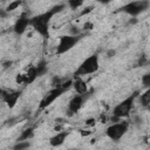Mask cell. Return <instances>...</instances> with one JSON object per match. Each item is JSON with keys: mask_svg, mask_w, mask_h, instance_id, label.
I'll return each instance as SVG.
<instances>
[{"mask_svg": "<svg viewBox=\"0 0 150 150\" xmlns=\"http://www.w3.org/2000/svg\"><path fill=\"white\" fill-rule=\"evenodd\" d=\"M53 15H54V13L49 9L45 13H41L39 15L30 18V26L45 39L49 38V22H50Z\"/></svg>", "mask_w": 150, "mask_h": 150, "instance_id": "obj_1", "label": "cell"}, {"mask_svg": "<svg viewBox=\"0 0 150 150\" xmlns=\"http://www.w3.org/2000/svg\"><path fill=\"white\" fill-rule=\"evenodd\" d=\"M100 68V60H98V55L97 54H93L90 56H88L87 59H84L82 61V63L79 66V68L75 71V76L81 77L84 75H89V74H94Z\"/></svg>", "mask_w": 150, "mask_h": 150, "instance_id": "obj_2", "label": "cell"}, {"mask_svg": "<svg viewBox=\"0 0 150 150\" xmlns=\"http://www.w3.org/2000/svg\"><path fill=\"white\" fill-rule=\"evenodd\" d=\"M135 94L124 98L122 102H120L117 105H115V108L112 109V116L115 118H123V117H127L130 111H131V108H132V104H134V101H135Z\"/></svg>", "mask_w": 150, "mask_h": 150, "instance_id": "obj_3", "label": "cell"}, {"mask_svg": "<svg viewBox=\"0 0 150 150\" xmlns=\"http://www.w3.org/2000/svg\"><path fill=\"white\" fill-rule=\"evenodd\" d=\"M128 131V123L127 122H118V123H112L110 124L105 134L107 136L114 141V142H118Z\"/></svg>", "mask_w": 150, "mask_h": 150, "instance_id": "obj_4", "label": "cell"}, {"mask_svg": "<svg viewBox=\"0 0 150 150\" xmlns=\"http://www.w3.org/2000/svg\"><path fill=\"white\" fill-rule=\"evenodd\" d=\"M80 41V35H63L60 38L59 43L56 46V53L57 54H64L69 52L75 45Z\"/></svg>", "mask_w": 150, "mask_h": 150, "instance_id": "obj_5", "label": "cell"}, {"mask_svg": "<svg viewBox=\"0 0 150 150\" xmlns=\"http://www.w3.org/2000/svg\"><path fill=\"white\" fill-rule=\"evenodd\" d=\"M150 6V2L149 1H144V0H141V1H132V2H128L127 5H124L121 9L131 15V16H136L138 14H141L142 12H144L145 9H148V7Z\"/></svg>", "mask_w": 150, "mask_h": 150, "instance_id": "obj_6", "label": "cell"}, {"mask_svg": "<svg viewBox=\"0 0 150 150\" xmlns=\"http://www.w3.org/2000/svg\"><path fill=\"white\" fill-rule=\"evenodd\" d=\"M63 91H64V89H63L62 87H56V88L52 89V90L41 100V102H40V109H45V108H47L48 105H50L57 97H60V96L62 95Z\"/></svg>", "mask_w": 150, "mask_h": 150, "instance_id": "obj_7", "label": "cell"}, {"mask_svg": "<svg viewBox=\"0 0 150 150\" xmlns=\"http://www.w3.org/2000/svg\"><path fill=\"white\" fill-rule=\"evenodd\" d=\"M29 25H30V19L28 18V15H27L26 13H22V14L19 16V19L15 21L13 29H14V32H15L18 35H21V34H23V33L26 32V29H27V27H28Z\"/></svg>", "mask_w": 150, "mask_h": 150, "instance_id": "obj_8", "label": "cell"}, {"mask_svg": "<svg viewBox=\"0 0 150 150\" xmlns=\"http://www.w3.org/2000/svg\"><path fill=\"white\" fill-rule=\"evenodd\" d=\"M36 77H39V76H38V70H36V67L33 66V67H30L25 74L20 75V77L18 76L16 81H18V82H22V83H25V84H29V83L34 82Z\"/></svg>", "mask_w": 150, "mask_h": 150, "instance_id": "obj_9", "label": "cell"}, {"mask_svg": "<svg viewBox=\"0 0 150 150\" xmlns=\"http://www.w3.org/2000/svg\"><path fill=\"white\" fill-rule=\"evenodd\" d=\"M82 105H83V96L82 95H75L68 104V110L71 114H75L82 108Z\"/></svg>", "mask_w": 150, "mask_h": 150, "instance_id": "obj_10", "label": "cell"}, {"mask_svg": "<svg viewBox=\"0 0 150 150\" xmlns=\"http://www.w3.org/2000/svg\"><path fill=\"white\" fill-rule=\"evenodd\" d=\"M67 136H68V132L67 131H60V132L55 134L53 137L49 138V144L52 146H55V148L56 146H60V145H62L64 143Z\"/></svg>", "mask_w": 150, "mask_h": 150, "instance_id": "obj_11", "label": "cell"}, {"mask_svg": "<svg viewBox=\"0 0 150 150\" xmlns=\"http://www.w3.org/2000/svg\"><path fill=\"white\" fill-rule=\"evenodd\" d=\"M20 97V93L19 91H8L7 94H2V100L5 101V103H7V105L9 108H13L18 101V98Z\"/></svg>", "mask_w": 150, "mask_h": 150, "instance_id": "obj_12", "label": "cell"}, {"mask_svg": "<svg viewBox=\"0 0 150 150\" xmlns=\"http://www.w3.org/2000/svg\"><path fill=\"white\" fill-rule=\"evenodd\" d=\"M73 86H74V88H75V90L77 91L79 95H83V94H86L87 90H88L86 82H84L82 79H80V77H79L77 80H75V82L73 83Z\"/></svg>", "mask_w": 150, "mask_h": 150, "instance_id": "obj_13", "label": "cell"}, {"mask_svg": "<svg viewBox=\"0 0 150 150\" xmlns=\"http://www.w3.org/2000/svg\"><path fill=\"white\" fill-rule=\"evenodd\" d=\"M33 135H34V129H33V128H27V129H25V130L21 132V135L18 137V141H16V142L29 141V139L33 137Z\"/></svg>", "mask_w": 150, "mask_h": 150, "instance_id": "obj_14", "label": "cell"}, {"mask_svg": "<svg viewBox=\"0 0 150 150\" xmlns=\"http://www.w3.org/2000/svg\"><path fill=\"white\" fill-rule=\"evenodd\" d=\"M139 102L143 107L150 105V88H148L141 96H139Z\"/></svg>", "mask_w": 150, "mask_h": 150, "instance_id": "obj_15", "label": "cell"}, {"mask_svg": "<svg viewBox=\"0 0 150 150\" xmlns=\"http://www.w3.org/2000/svg\"><path fill=\"white\" fill-rule=\"evenodd\" d=\"M36 70H38V76H42V75H45L47 71H48V68H47V62L45 61V60H42V61H40L36 66Z\"/></svg>", "mask_w": 150, "mask_h": 150, "instance_id": "obj_16", "label": "cell"}, {"mask_svg": "<svg viewBox=\"0 0 150 150\" xmlns=\"http://www.w3.org/2000/svg\"><path fill=\"white\" fill-rule=\"evenodd\" d=\"M30 146V143L28 141L25 142H16L13 146V150H27Z\"/></svg>", "mask_w": 150, "mask_h": 150, "instance_id": "obj_17", "label": "cell"}, {"mask_svg": "<svg viewBox=\"0 0 150 150\" xmlns=\"http://www.w3.org/2000/svg\"><path fill=\"white\" fill-rule=\"evenodd\" d=\"M68 5H69V7L71 9H76V8H79V7H81L83 5V1H81V0H69Z\"/></svg>", "mask_w": 150, "mask_h": 150, "instance_id": "obj_18", "label": "cell"}, {"mask_svg": "<svg viewBox=\"0 0 150 150\" xmlns=\"http://www.w3.org/2000/svg\"><path fill=\"white\" fill-rule=\"evenodd\" d=\"M142 84L148 89L150 88V73H146L142 76Z\"/></svg>", "mask_w": 150, "mask_h": 150, "instance_id": "obj_19", "label": "cell"}, {"mask_svg": "<svg viewBox=\"0 0 150 150\" xmlns=\"http://www.w3.org/2000/svg\"><path fill=\"white\" fill-rule=\"evenodd\" d=\"M21 5V1H13V2H11L8 6H7V8H6V11L7 12H11V11H14V9H16L19 6Z\"/></svg>", "mask_w": 150, "mask_h": 150, "instance_id": "obj_20", "label": "cell"}, {"mask_svg": "<svg viewBox=\"0 0 150 150\" xmlns=\"http://www.w3.org/2000/svg\"><path fill=\"white\" fill-rule=\"evenodd\" d=\"M63 8H64V5H63V4H60V5H56V6H54V7H53L50 11H52V12L55 14V13H59V12H61Z\"/></svg>", "mask_w": 150, "mask_h": 150, "instance_id": "obj_21", "label": "cell"}, {"mask_svg": "<svg viewBox=\"0 0 150 150\" xmlns=\"http://www.w3.org/2000/svg\"><path fill=\"white\" fill-rule=\"evenodd\" d=\"M115 53H116V52H115L114 49H110V50L107 52V56H108V57H112V56L115 55Z\"/></svg>", "mask_w": 150, "mask_h": 150, "instance_id": "obj_22", "label": "cell"}, {"mask_svg": "<svg viewBox=\"0 0 150 150\" xmlns=\"http://www.w3.org/2000/svg\"><path fill=\"white\" fill-rule=\"evenodd\" d=\"M86 124L87 125H93V124H95V120L94 118H89V120H87Z\"/></svg>", "mask_w": 150, "mask_h": 150, "instance_id": "obj_23", "label": "cell"}, {"mask_svg": "<svg viewBox=\"0 0 150 150\" xmlns=\"http://www.w3.org/2000/svg\"><path fill=\"white\" fill-rule=\"evenodd\" d=\"M91 9H93V7H87V8H86V11H82V13H81V15H84V14H87V13H89V12H91Z\"/></svg>", "mask_w": 150, "mask_h": 150, "instance_id": "obj_24", "label": "cell"}, {"mask_svg": "<svg viewBox=\"0 0 150 150\" xmlns=\"http://www.w3.org/2000/svg\"><path fill=\"white\" fill-rule=\"evenodd\" d=\"M149 144H150V136H149Z\"/></svg>", "mask_w": 150, "mask_h": 150, "instance_id": "obj_25", "label": "cell"}]
</instances>
